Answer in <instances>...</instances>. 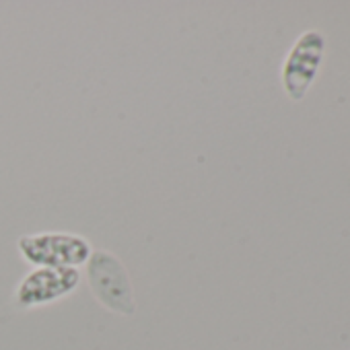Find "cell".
Here are the masks:
<instances>
[{
	"instance_id": "4",
	"label": "cell",
	"mask_w": 350,
	"mask_h": 350,
	"mask_svg": "<svg viewBox=\"0 0 350 350\" xmlns=\"http://www.w3.org/2000/svg\"><path fill=\"white\" fill-rule=\"evenodd\" d=\"M321 56H323V38L315 31L301 36V40L295 44L282 68V83L288 97L301 99L305 95L307 87L315 77Z\"/></svg>"
},
{
	"instance_id": "2",
	"label": "cell",
	"mask_w": 350,
	"mask_h": 350,
	"mask_svg": "<svg viewBox=\"0 0 350 350\" xmlns=\"http://www.w3.org/2000/svg\"><path fill=\"white\" fill-rule=\"evenodd\" d=\"M17 250L33 268H79L93 254L87 237L62 231L21 235Z\"/></svg>"
},
{
	"instance_id": "1",
	"label": "cell",
	"mask_w": 350,
	"mask_h": 350,
	"mask_svg": "<svg viewBox=\"0 0 350 350\" xmlns=\"http://www.w3.org/2000/svg\"><path fill=\"white\" fill-rule=\"evenodd\" d=\"M85 276L93 297L109 311L132 315L136 311L134 286L122 260L107 250H93L85 264Z\"/></svg>"
},
{
	"instance_id": "3",
	"label": "cell",
	"mask_w": 350,
	"mask_h": 350,
	"mask_svg": "<svg viewBox=\"0 0 350 350\" xmlns=\"http://www.w3.org/2000/svg\"><path fill=\"white\" fill-rule=\"evenodd\" d=\"M79 268H31L17 284L15 299L21 307H42L72 295L81 284Z\"/></svg>"
}]
</instances>
